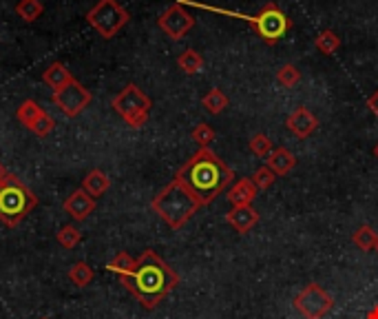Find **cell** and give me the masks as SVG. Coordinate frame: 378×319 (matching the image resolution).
<instances>
[{
    "label": "cell",
    "mask_w": 378,
    "mask_h": 319,
    "mask_svg": "<svg viewBox=\"0 0 378 319\" xmlns=\"http://www.w3.org/2000/svg\"><path fill=\"white\" fill-rule=\"evenodd\" d=\"M120 282L146 311H153L177 288L179 275L149 248L137 258L133 273L122 277Z\"/></svg>",
    "instance_id": "obj_1"
},
{
    "label": "cell",
    "mask_w": 378,
    "mask_h": 319,
    "mask_svg": "<svg viewBox=\"0 0 378 319\" xmlns=\"http://www.w3.org/2000/svg\"><path fill=\"white\" fill-rule=\"evenodd\" d=\"M177 180L197 198L202 207H208L217 200L226 188L232 186L234 173L217 153L208 147L199 149L195 156L177 171Z\"/></svg>",
    "instance_id": "obj_2"
},
{
    "label": "cell",
    "mask_w": 378,
    "mask_h": 319,
    "mask_svg": "<svg viewBox=\"0 0 378 319\" xmlns=\"http://www.w3.org/2000/svg\"><path fill=\"white\" fill-rule=\"evenodd\" d=\"M151 209L153 213H158L173 231H179V228H184L195 218V213L202 209V204L177 177H173V180L153 198Z\"/></svg>",
    "instance_id": "obj_3"
},
{
    "label": "cell",
    "mask_w": 378,
    "mask_h": 319,
    "mask_svg": "<svg viewBox=\"0 0 378 319\" xmlns=\"http://www.w3.org/2000/svg\"><path fill=\"white\" fill-rule=\"evenodd\" d=\"M38 207L33 191L14 173L0 182V222L7 226H18Z\"/></svg>",
    "instance_id": "obj_4"
},
{
    "label": "cell",
    "mask_w": 378,
    "mask_h": 319,
    "mask_svg": "<svg viewBox=\"0 0 378 319\" xmlns=\"http://www.w3.org/2000/svg\"><path fill=\"white\" fill-rule=\"evenodd\" d=\"M151 105H153L151 98L133 82L126 84L122 91L111 100L113 111L131 126V129H142V126L149 122Z\"/></svg>",
    "instance_id": "obj_5"
},
{
    "label": "cell",
    "mask_w": 378,
    "mask_h": 319,
    "mask_svg": "<svg viewBox=\"0 0 378 319\" xmlns=\"http://www.w3.org/2000/svg\"><path fill=\"white\" fill-rule=\"evenodd\" d=\"M128 20H131V14L117 0H98V5L86 11V22L104 40H111L113 36L120 34Z\"/></svg>",
    "instance_id": "obj_6"
},
{
    "label": "cell",
    "mask_w": 378,
    "mask_h": 319,
    "mask_svg": "<svg viewBox=\"0 0 378 319\" xmlns=\"http://www.w3.org/2000/svg\"><path fill=\"white\" fill-rule=\"evenodd\" d=\"M252 29L266 45L275 47L292 29V20L277 3H266L259 9V14H255Z\"/></svg>",
    "instance_id": "obj_7"
},
{
    "label": "cell",
    "mask_w": 378,
    "mask_h": 319,
    "mask_svg": "<svg viewBox=\"0 0 378 319\" xmlns=\"http://www.w3.org/2000/svg\"><path fill=\"white\" fill-rule=\"evenodd\" d=\"M292 304L305 319H323L334 309V297L323 286L312 282L296 292Z\"/></svg>",
    "instance_id": "obj_8"
},
{
    "label": "cell",
    "mask_w": 378,
    "mask_h": 319,
    "mask_svg": "<svg viewBox=\"0 0 378 319\" xmlns=\"http://www.w3.org/2000/svg\"><path fill=\"white\" fill-rule=\"evenodd\" d=\"M91 102H93V94L75 78L69 84H64L62 89H58V91H54V105L67 118H77Z\"/></svg>",
    "instance_id": "obj_9"
},
{
    "label": "cell",
    "mask_w": 378,
    "mask_h": 319,
    "mask_svg": "<svg viewBox=\"0 0 378 319\" xmlns=\"http://www.w3.org/2000/svg\"><path fill=\"white\" fill-rule=\"evenodd\" d=\"M158 24L171 40H181V38L195 27V18H192V14H188L184 5L175 3L158 18Z\"/></svg>",
    "instance_id": "obj_10"
},
{
    "label": "cell",
    "mask_w": 378,
    "mask_h": 319,
    "mask_svg": "<svg viewBox=\"0 0 378 319\" xmlns=\"http://www.w3.org/2000/svg\"><path fill=\"white\" fill-rule=\"evenodd\" d=\"M285 126L298 140H305L319 129V118L308 107H296L288 116V120H285Z\"/></svg>",
    "instance_id": "obj_11"
},
{
    "label": "cell",
    "mask_w": 378,
    "mask_h": 319,
    "mask_svg": "<svg viewBox=\"0 0 378 319\" xmlns=\"http://www.w3.org/2000/svg\"><path fill=\"white\" fill-rule=\"evenodd\" d=\"M64 213H69L75 222H84L96 211V198H91L84 188H75L62 204Z\"/></svg>",
    "instance_id": "obj_12"
},
{
    "label": "cell",
    "mask_w": 378,
    "mask_h": 319,
    "mask_svg": "<svg viewBox=\"0 0 378 319\" xmlns=\"http://www.w3.org/2000/svg\"><path fill=\"white\" fill-rule=\"evenodd\" d=\"M226 222L237 231L239 235L250 233L252 228L259 224V213L252 207H232L226 213Z\"/></svg>",
    "instance_id": "obj_13"
},
{
    "label": "cell",
    "mask_w": 378,
    "mask_h": 319,
    "mask_svg": "<svg viewBox=\"0 0 378 319\" xmlns=\"http://www.w3.org/2000/svg\"><path fill=\"white\" fill-rule=\"evenodd\" d=\"M257 186L250 177H241L239 182H234L230 188H228V202L232 207H250L252 200L257 198Z\"/></svg>",
    "instance_id": "obj_14"
},
{
    "label": "cell",
    "mask_w": 378,
    "mask_h": 319,
    "mask_svg": "<svg viewBox=\"0 0 378 319\" xmlns=\"http://www.w3.org/2000/svg\"><path fill=\"white\" fill-rule=\"evenodd\" d=\"M266 167L275 171V175H288L296 167V156L285 147H279L266 158Z\"/></svg>",
    "instance_id": "obj_15"
},
{
    "label": "cell",
    "mask_w": 378,
    "mask_h": 319,
    "mask_svg": "<svg viewBox=\"0 0 378 319\" xmlns=\"http://www.w3.org/2000/svg\"><path fill=\"white\" fill-rule=\"evenodd\" d=\"M80 188H84L91 198H100V195H104L111 188V177L104 171H100V169H93V171L86 173V177L82 180Z\"/></svg>",
    "instance_id": "obj_16"
},
{
    "label": "cell",
    "mask_w": 378,
    "mask_h": 319,
    "mask_svg": "<svg viewBox=\"0 0 378 319\" xmlns=\"http://www.w3.org/2000/svg\"><path fill=\"white\" fill-rule=\"evenodd\" d=\"M71 80H73V75L62 62H51V65L43 71V82L54 89V91H58V89H62L64 84H69Z\"/></svg>",
    "instance_id": "obj_17"
},
{
    "label": "cell",
    "mask_w": 378,
    "mask_h": 319,
    "mask_svg": "<svg viewBox=\"0 0 378 319\" xmlns=\"http://www.w3.org/2000/svg\"><path fill=\"white\" fill-rule=\"evenodd\" d=\"M177 67L186 75H195V73H199L204 69V56L199 54L197 49H186V51H181V54H179Z\"/></svg>",
    "instance_id": "obj_18"
},
{
    "label": "cell",
    "mask_w": 378,
    "mask_h": 319,
    "mask_svg": "<svg viewBox=\"0 0 378 319\" xmlns=\"http://www.w3.org/2000/svg\"><path fill=\"white\" fill-rule=\"evenodd\" d=\"M376 242H378V233L374 231V228L370 224H363L358 226L354 233H351V244H354L356 248H361L363 253H370L376 248Z\"/></svg>",
    "instance_id": "obj_19"
},
{
    "label": "cell",
    "mask_w": 378,
    "mask_h": 319,
    "mask_svg": "<svg viewBox=\"0 0 378 319\" xmlns=\"http://www.w3.org/2000/svg\"><path fill=\"white\" fill-rule=\"evenodd\" d=\"M43 113H45V109L38 105L36 100H24L22 105L18 107V111H16V118H18V122L24 126V129H31L33 122L40 118Z\"/></svg>",
    "instance_id": "obj_20"
},
{
    "label": "cell",
    "mask_w": 378,
    "mask_h": 319,
    "mask_svg": "<svg viewBox=\"0 0 378 319\" xmlns=\"http://www.w3.org/2000/svg\"><path fill=\"white\" fill-rule=\"evenodd\" d=\"M135 258H131V255H128L126 251H120L115 255V258L107 264V271L109 273H115L117 277H126V275H131L133 273V269H135Z\"/></svg>",
    "instance_id": "obj_21"
},
{
    "label": "cell",
    "mask_w": 378,
    "mask_h": 319,
    "mask_svg": "<svg viewBox=\"0 0 378 319\" xmlns=\"http://www.w3.org/2000/svg\"><path fill=\"white\" fill-rule=\"evenodd\" d=\"M202 107L211 113V116H219V113L226 111L228 107V96L221 91V89H211V91L202 98Z\"/></svg>",
    "instance_id": "obj_22"
},
{
    "label": "cell",
    "mask_w": 378,
    "mask_h": 319,
    "mask_svg": "<svg viewBox=\"0 0 378 319\" xmlns=\"http://www.w3.org/2000/svg\"><path fill=\"white\" fill-rule=\"evenodd\" d=\"M93 277H96V271L82 260L75 262L69 269V279H71V284H75L77 288H86L91 282H93Z\"/></svg>",
    "instance_id": "obj_23"
},
{
    "label": "cell",
    "mask_w": 378,
    "mask_h": 319,
    "mask_svg": "<svg viewBox=\"0 0 378 319\" xmlns=\"http://www.w3.org/2000/svg\"><path fill=\"white\" fill-rule=\"evenodd\" d=\"M16 14L24 22H36L45 14V5H43V0H20L16 5Z\"/></svg>",
    "instance_id": "obj_24"
},
{
    "label": "cell",
    "mask_w": 378,
    "mask_h": 319,
    "mask_svg": "<svg viewBox=\"0 0 378 319\" xmlns=\"http://www.w3.org/2000/svg\"><path fill=\"white\" fill-rule=\"evenodd\" d=\"M315 47L321 51L323 56H332V54H336V49L341 47V38L336 36V31L325 29L315 38Z\"/></svg>",
    "instance_id": "obj_25"
},
{
    "label": "cell",
    "mask_w": 378,
    "mask_h": 319,
    "mask_svg": "<svg viewBox=\"0 0 378 319\" xmlns=\"http://www.w3.org/2000/svg\"><path fill=\"white\" fill-rule=\"evenodd\" d=\"M56 239H58V244L62 248H75L77 244L82 242V233H80V228L73 226V224H67V226H62L60 231L56 233Z\"/></svg>",
    "instance_id": "obj_26"
},
{
    "label": "cell",
    "mask_w": 378,
    "mask_h": 319,
    "mask_svg": "<svg viewBox=\"0 0 378 319\" xmlns=\"http://www.w3.org/2000/svg\"><path fill=\"white\" fill-rule=\"evenodd\" d=\"M277 82L285 89H294L298 82H301V71H298L296 65H283L277 71Z\"/></svg>",
    "instance_id": "obj_27"
},
{
    "label": "cell",
    "mask_w": 378,
    "mask_h": 319,
    "mask_svg": "<svg viewBox=\"0 0 378 319\" xmlns=\"http://www.w3.org/2000/svg\"><path fill=\"white\" fill-rule=\"evenodd\" d=\"M190 138H192V142L199 144V149H208V147L215 142V129H213L211 124L202 122V124H197V126H195V129L190 131Z\"/></svg>",
    "instance_id": "obj_28"
},
{
    "label": "cell",
    "mask_w": 378,
    "mask_h": 319,
    "mask_svg": "<svg viewBox=\"0 0 378 319\" xmlns=\"http://www.w3.org/2000/svg\"><path fill=\"white\" fill-rule=\"evenodd\" d=\"M248 147H250V151L255 153L257 158H268L270 153L275 151V149H272V140L266 133H255L250 138V144H248Z\"/></svg>",
    "instance_id": "obj_29"
},
{
    "label": "cell",
    "mask_w": 378,
    "mask_h": 319,
    "mask_svg": "<svg viewBox=\"0 0 378 319\" xmlns=\"http://www.w3.org/2000/svg\"><path fill=\"white\" fill-rule=\"evenodd\" d=\"M250 180L255 182V186H257L259 191H268L272 184H275L277 175H275V171L268 169L266 164H264V167H259V169L255 171V175L250 177Z\"/></svg>",
    "instance_id": "obj_30"
},
{
    "label": "cell",
    "mask_w": 378,
    "mask_h": 319,
    "mask_svg": "<svg viewBox=\"0 0 378 319\" xmlns=\"http://www.w3.org/2000/svg\"><path fill=\"white\" fill-rule=\"evenodd\" d=\"M54 126H56V120L51 118V113L45 111L43 116L33 122V126H31L29 131H31L33 135H38V138H45V135H49L51 131H54Z\"/></svg>",
    "instance_id": "obj_31"
},
{
    "label": "cell",
    "mask_w": 378,
    "mask_h": 319,
    "mask_svg": "<svg viewBox=\"0 0 378 319\" xmlns=\"http://www.w3.org/2000/svg\"><path fill=\"white\" fill-rule=\"evenodd\" d=\"M368 109L374 113V116H378V91H374V94L368 98Z\"/></svg>",
    "instance_id": "obj_32"
},
{
    "label": "cell",
    "mask_w": 378,
    "mask_h": 319,
    "mask_svg": "<svg viewBox=\"0 0 378 319\" xmlns=\"http://www.w3.org/2000/svg\"><path fill=\"white\" fill-rule=\"evenodd\" d=\"M365 319H378V304L374 306V309H372L368 315H365Z\"/></svg>",
    "instance_id": "obj_33"
},
{
    "label": "cell",
    "mask_w": 378,
    "mask_h": 319,
    "mask_svg": "<svg viewBox=\"0 0 378 319\" xmlns=\"http://www.w3.org/2000/svg\"><path fill=\"white\" fill-rule=\"evenodd\" d=\"M5 177H7V169H5V164H3V162H0V182H3V180H5Z\"/></svg>",
    "instance_id": "obj_34"
},
{
    "label": "cell",
    "mask_w": 378,
    "mask_h": 319,
    "mask_svg": "<svg viewBox=\"0 0 378 319\" xmlns=\"http://www.w3.org/2000/svg\"><path fill=\"white\" fill-rule=\"evenodd\" d=\"M374 156H376V158H378V144H376V147H374Z\"/></svg>",
    "instance_id": "obj_35"
},
{
    "label": "cell",
    "mask_w": 378,
    "mask_h": 319,
    "mask_svg": "<svg viewBox=\"0 0 378 319\" xmlns=\"http://www.w3.org/2000/svg\"><path fill=\"white\" fill-rule=\"evenodd\" d=\"M374 251H376V253H378V242H376V248H374Z\"/></svg>",
    "instance_id": "obj_36"
},
{
    "label": "cell",
    "mask_w": 378,
    "mask_h": 319,
    "mask_svg": "<svg viewBox=\"0 0 378 319\" xmlns=\"http://www.w3.org/2000/svg\"><path fill=\"white\" fill-rule=\"evenodd\" d=\"M40 319H49V317H40Z\"/></svg>",
    "instance_id": "obj_37"
}]
</instances>
